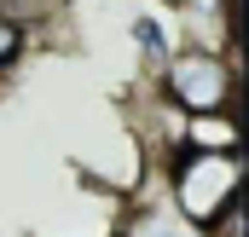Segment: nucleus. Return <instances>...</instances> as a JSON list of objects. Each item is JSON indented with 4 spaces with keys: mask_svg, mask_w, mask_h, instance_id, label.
<instances>
[{
    "mask_svg": "<svg viewBox=\"0 0 249 237\" xmlns=\"http://www.w3.org/2000/svg\"><path fill=\"white\" fill-rule=\"evenodd\" d=\"M203 237H249V208H244V203H232V208H226Z\"/></svg>",
    "mask_w": 249,
    "mask_h": 237,
    "instance_id": "obj_6",
    "label": "nucleus"
},
{
    "mask_svg": "<svg viewBox=\"0 0 249 237\" xmlns=\"http://www.w3.org/2000/svg\"><path fill=\"white\" fill-rule=\"evenodd\" d=\"M180 151H203V156H226V151H244V121H238V110L186 116V121H180Z\"/></svg>",
    "mask_w": 249,
    "mask_h": 237,
    "instance_id": "obj_3",
    "label": "nucleus"
},
{
    "mask_svg": "<svg viewBox=\"0 0 249 237\" xmlns=\"http://www.w3.org/2000/svg\"><path fill=\"white\" fill-rule=\"evenodd\" d=\"M29 47H35V41H29V29H18V23L0 12V81L23 64V52H29Z\"/></svg>",
    "mask_w": 249,
    "mask_h": 237,
    "instance_id": "obj_5",
    "label": "nucleus"
},
{
    "mask_svg": "<svg viewBox=\"0 0 249 237\" xmlns=\"http://www.w3.org/2000/svg\"><path fill=\"white\" fill-rule=\"evenodd\" d=\"M162 191H168V208L174 220L191 226L203 237L232 203H244V185H249V162L244 151H226V156H203V151H174L162 168Z\"/></svg>",
    "mask_w": 249,
    "mask_h": 237,
    "instance_id": "obj_1",
    "label": "nucleus"
},
{
    "mask_svg": "<svg viewBox=\"0 0 249 237\" xmlns=\"http://www.w3.org/2000/svg\"><path fill=\"white\" fill-rule=\"evenodd\" d=\"M162 99L180 116H209V110H238L244 99V52H209V47H174V58L157 69Z\"/></svg>",
    "mask_w": 249,
    "mask_h": 237,
    "instance_id": "obj_2",
    "label": "nucleus"
},
{
    "mask_svg": "<svg viewBox=\"0 0 249 237\" xmlns=\"http://www.w3.org/2000/svg\"><path fill=\"white\" fill-rule=\"evenodd\" d=\"M174 6H180V0H174Z\"/></svg>",
    "mask_w": 249,
    "mask_h": 237,
    "instance_id": "obj_8",
    "label": "nucleus"
},
{
    "mask_svg": "<svg viewBox=\"0 0 249 237\" xmlns=\"http://www.w3.org/2000/svg\"><path fill=\"white\" fill-rule=\"evenodd\" d=\"M127 35H133V52H139V64L151 69V81H157V69L174 58V23L162 17V12H133L127 17Z\"/></svg>",
    "mask_w": 249,
    "mask_h": 237,
    "instance_id": "obj_4",
    "label": "nucleus"
},
{
    "mask_svg": "<svg viewBox=\"0 0 249 237\" xmlns=\"http://www.w3.org/2000/svg\"><path fill=\"white\" fill-rule=\"evenodd\" d=\"M157 237H197V232H191V226H180V220H168V214H162V226H157Z\"/></svg>",
    "mask_w": 249,
    "mask_h": 237,
    "instance_id": "obj_7",
    "label": "nucleus"
}]
</instances>
